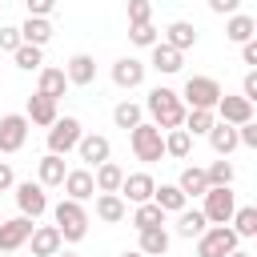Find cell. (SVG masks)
Listing matches in <instances>:
<instances>
[{
  "mask_svg": "<svg viewBox=\"0 0 257 257\" xmlns=\"http://www.w3.org/2000/svg\"><path fill=\"white\" fill-rule=\"evenodd\" d=\"M16 185V173H12V165L8 161H0V193H8Z\"/></svg>",
  "mask_w": 257,
  "mask_h": 257,
  "instance_id": "45",
  "label": "cell"
},
{
  "mask_svg": "<svg viewBox=\"0 0 257 257\" xmlns=\"http://www.w3.org/2000/svg\"><path fill=\"white\" fill-rule=\"evenodd\" d=\"M16 189V209H20V217H44L48 213V193H44V185L40 181H20V185H12Z\"/></svg>",
  "mask_w": 257,
  "mask_h": 257,
  "instance_id": "7",
  "label": "cell"
},
{
  "mask_svg": "<svg viewBox=\"0 0 257 257\" xmlns=\"http://www.w3.org/2000/svg\"><path fill=\"white\" fill-rule=\"evenodd\" d=\"M189 153H193V137H189L185 128H169V133H165V157L185 161Z\"/></svg>",
  "mask_w": 257,
  "mask_h": 257,
  "instance_id": "32",
  "label": "cell"
},
{
  "mask_svg": "<svg viewBox=\"0 0 257 257\" xmlns=\"http://www.w3.org/2000/svg\"><path fill=\"white\" fill-rule=\"evenodd\" d=\"M32 217H8V221H0V253H16L28 237H32Z\"/></svg>",
  "mask_w": 257,
  "mask_h": 257,
  "instance_id": "11",
  "label": "cell"
},
{
  "mask_svg": "<svg viewBox=\"0 0 257 257\" xmlns=\"http://www.w3.org/2000/svg\"><path fill=\"white\" fill-rule=\"evenodd\" d=\"M24 116H28V124H40V128H48L60 112H56V100H48V96H40V92H32L28 96V108H24Z\"/></svg>",
  "mask_w": 257,
  "mask_h": 257,
  "instance_id": "20",
  "label": "cell"
},
{
  "mask_svg": "<svg viewBox=\"0 0 257 257\" xmlns=\"http://www.w3.org/2000/svg\"><path fill=\"white\" fill-rule=\"evenodd\" d=\"M205 229H209V221H205V213H201V209H181V213H177V237L197 241Z\"/></svg>",
  "mask_w": 257,
  "mask_h": 257,
  "instance_id": "29",
  "label": "cell"
},
{
  "mask_svg": "<svg viewBox=\"0 0 257 257\" xmlns=\"http://www.w3.org/2000/svg\"><path fill=\"white\" fill-rule=\"evenodd\" d=\"M229 257H253V253H245V249H233V253H229Z\"/></svg>",
  "mask_w": 257,
  "mask_h": 257,
  "instance_id": "49",
  "label": "cell"
},
{
  "mask_svg": "<svg viewBox=\"0 0 257 257\" xmlns=\"http://www.w3.org/2000/svg\"><path fill=\"white\" fill-rule=\"evenodd\" d=\"M24 8H28V16H48L56 8V0H24Z\"/></svg>",
  "mask_w": 257,
  "mask_h": 257,
  "instance_id": "44",
  "label": "cell"
},
{
  "mask_svg": "<svg viewBox=\"0 0 257 257\" xmlns=\"http://www.w3.org/2000/svg\"><path fill=\"white\" fill-rule=\"evenodd\" d=\"M253 32H257V20H253L249 12H233V16L225 20V36H229L233 44H245V40H253Z\"/></svg>",
  "mask_w": 257,
  "mask_h": 257,
  "instance_id": "27",
  "label": "cell"
},
{
  "mask_svg": "<svg viewBox=\"0 0 257 257\" xmlns=\"http://www.w3.org/2000/svg\"><path fill=\"white\" fill-rule=\"evenodd\" d=\"M120 181H124V169H120L116 161H104V165H96V173H92L96 193H120Z\"/></svg>",
  "mask_w": 257,
  "mask_h": 257,
  "instance_id": "26",
  "label": "cell"
},
{
  "mask_svg": "<svg viewBox=\"0 0 257 257\" xmlns=\"http://www.w3.org/2000/svg\"><path fill=\"white\" fill-rule=\"evenodd\" d=\"M64 76H68V84H92L96 80V60L88 56V52H76V56H68V64H64Z\"/></svg>",
  "mask_w": 257,
  "mask_h": 257,
  "instance_id": "18",
  "label": "cell"
},
{
  "mask_svg": "<svg viewBox=\"0 0 257 257\" xmlns=\"http://www.w3.org/2000/svg\"><path fill=\"white\" fill-rule=\"evenodd\" d=\"M84 137V128H80V120L76 116H56L52 124H48V153H56V157H64V153H72L76 149V141Z\"/></svg>",
  "mask_w": 257,
  "mask_h": 257,
  "instance_id": "6",
  "label": "cell"
},
{
  "mask_svg": "<svg viewBox=\"0 0 257 257\" xmlns=\"http://www.w3.org/2000/svg\"><path fill=\"white\" fill-rule=\"evenodd\" d=\"M56 257H76V253H56Z\"/></svg>",
  "mask_w": 257,
  "mask_h": 257,
  "instance_id": "50",
  "label": "cell"
},
{
  "mask_svg": "<svg viewBox=\"0 0 257 257\" xmlns=\"http://www.w3.org/2000/svg\"><path fill=\"white\" fill-rule=\"evenodd\" d=\"M221 92L225 88L213 76H189L185 88H181V100H185V108H213L221 100Z\"/></svg>",
  "mask_w": 257,
  "mask_h": 257,
  "instance_id": "5",
  "label": "cell"
},
{
  "mask_svg": "<svg viewBox=\"0 0 257 257\" xmlns=\"http://www.w3.org/2000/svg\"><path fill=\"white\" fill-rule=\"evenodd\" d=\"M153 189H157V181L149 177V173H124V181H120V201L128 205H145V201H153Z\"/></svg>",
  "mask_w": 257,
  "mask_h": 257,
  "instance_id": "12",
  "label": "cell"
},
{
  "mask_svg": "<svg viewBox=\"0 0 257 257\" xmlns=\"http://www.w3.org/2000/svg\"><path fill=\"white\" fill-rule=\"evenodd\" d=\"M161 44H169V48H177L181 56L189 52V48H197V28L189 24V20H173L169 28H165V40Z\"/></svg>",
  "mask_w": 257,
  "mask_h": 257,
  "instance_id": "17",
  "label": "cell"
},
{
  "mask_svg": "<svg viewBox=\"0 0 257 257\" xmlns=\"http://www.w3.org/2000/svg\"><path fill=\"white\" fill-rule=\"evenodd\" d=\"M96 217L104 225H120L128 217V205L120 201V193H96Z\"/></svg>",
  "mask_w": 257,
  "mask_h": 257,
  "instance_id": "21",
  "label": "cell"
},
{
  "mask_svg": "<svg viewBox=\"0 0 257 257\" xmlns=\"http://www.w3.org/2000/svg\"><path fill=\"white\" fill-rule=\"evenodd\" d=\"M12 56H16V68H24V72H40V64H44V60H40V48H36V44H20V48H16Z\"/></svg>",
  "mask_w": 257,
  "mask_h": 257,
  "instance_id": "38",
  "label": "cell"
},
{
  "mask_svg": "<svg viewBox=\"0 0 257 257\" xmlns=\"http://www.w3.org/2000/svg\"><path fill=\"white\" fill-rule=\"evenodd\" d=\"M185 201H189V197H185L177 185H157V189H153V205H157L161 213H181Z\"/></svg>",
  "mask_w": 257,
  "mask_h": 257,
  "instance_id": "30",
  "label": "cell"
},
{
  "mask_svg": "<svg viewBox=\"0 0 257 257\" xmlns=\"http://www.w3.org/2000/svg\"><path fill=\"white\" fill-rule=\"evenodd\" d=\"M169 245H173V241H169V233H165V229H145L137 249H141L145 257H165V253H169Z\"/></svg>",
  "mask_w": 257,
  "mask_h": 257,
  "instance_id": "35",
  "label": "cell"
},
{
  "mask_svg": "<svg viewBox=\"0 0 257 257\" xmlns=\"http://www.w3.org/2000/svg\"><path fill=\"white\" fill-rule=\"evenodd\" d=\"M233 177H237V169L229 165V157H221V161H213V165L205 169L209 189H229V185H233Z\"/></svg>",
  "mask_w": 257,
  "mask_h": 257,
  "instance_id": "36",
  "label": "cell"
},
{
  "mask_svg": "<svg viewBox=\"0 0 257 257\" xmlns=\"http://www.w3.org/2000/svg\"><path fill=\"white\" fill-rule=\"evenodd\" d=\"M237 145H245V149H257V120H249V124H237Z\"/></svg>",
  "mask_w": 257,
  "mask_h": 257,
  "instance_id": "41",
  "label": "cell"
},
{
  "mask_svg": "<svg viewBox=\"0 0 257 257\" xmlns=\"http://www.w3.org/2000/svg\"><path fill=\"white\" fill-rule=\"evenodd\" d=\"M112 120H116V128H137V124H141V104L120 100V104L112 108Z\"/></svg>",
  "mask_w": 257,
  "mask_h": 257,
  "instance_id": "37",
  "label": "cell"
},
{
  "mask_svg": "<svg viewBox=\"0 0 257 257\" xmlns=\"http://www.w3.org/2000/svg\"><path fill=\"white\" fill-rule=\"evenodd\" d=\"M209 8H213V12H225V16H233V12L241 8V0H209Z\"/></svg>",
  "mask_w": 257,
  "mask_h": 257,
  "instance_id": "47",
  "label": "cell"
},
{
  "mask_svg": "<svg viewBox=\"0 0 257 257\" xmlns=\"http://www.w3.org/2000/svg\"><path fill=\"white\" fill-rule=\"evenodd\" d=\"M32 257H56L60 253V233H56V225H32Z\"/></svg>",
  "mask_w": 257,
  "mask_h": 257,
  "instance_id": "16",
  "label": "cell"
},
{
  "mask_svg": "<svg viewBox=\"0 0 257 257\" xmlns=\"http://www.w3.org/2000/svg\"><path fill=\"white\" fill-rule=\"evenodd\" d=\"M133 225H137V233H145V229H165V213H161L153 201H145V205L133 209Z\"/></svg>",
  "mask_w": 257,
  "mask_h": 257,
  "instance_id": "33",
  "label": "cell"
},
{
  "mask_svg": "<svg viewBox=\"0 0 257 257\" xmlns=\"http://www.w3.org/2000/svg\"><path fill=\"white\" fill-rule=\"evenodd\" d=\"M76 153H80L84 165H104L108 153H112V145H108V137H100V133H84V137L76 141Z\"/></svg>",
  "mask_w": 257,
  "mask_h": 257,
  "instance_id": "15",
  "label": "cell"
},
{
  "mask_svg": "<svg viewBox=\"0 0 257 257\" xmlns=\"http://www.w3.org/2000/svg\"><path fill=\"white\" fill-rule=\"evenodd\" d=\"M145 68H149V64H141L137 56H120V60L112 64V84H116V88H141V84H145Z\"/></svg>",
  "mask_w": 257,
  "mask_h": 257,
  "instance_id": "14",
  "label": "cell"
},
{
  "mask_svg": "<svg viewBox=\"0 0 257 257\" xmlns=\"http://www.w3.org/2000/svg\"><path fill=\"white\" fill-rule=\"evenodd\" d=\"M177 189H181L185 197H205V193H209L205 169H197V165H185V169H181V177H177Z\"/></svg>",
  "mask_w": 257,
  "mask_h": 257,
  "instance_id": "28",
  "label": "cell"
},
{
  "mask_svg": "<svg viewBox=\"0 0 257 257\" xmlns=\"http://www.w3.org/2000/svg\"><path fill=\"white\" fill-rule=\"evenodd\" d=\"M128 40H133L137 48H153L161 36H157V28H153V20H149V24H128Z\"/></svg>",
  "mask_w": 257,
  "mask_h": 257,
  "instance_id": "39",
  "label": "cell"
},
{
  "mask_svg": "<svg viewBox=\"0 0 257 257\" xmlns=\"http://www.w3.org/2000/svg\"><path fill=\"white\" fill-rule=\"evenodd\" d=\"M52 217H56V233H60V241H68V245H76V241H84V233H88V209L80 205V201H60L56 209H52Z\"/></svg>",
  "mask_w": 257,
  "mask_h": 257,
  "instance_id": "2",
  "label": "cell"
},
{
  "mask_svg": "<svg viewBox=\"0 0 257 257\" xmlns=\"http://www.w3.org/2000/svg\"><path fill=\"white\" fill-rule=\"evenodd\" d=\"M233 249H241V237L229 225H209L197 237V257H229Z\"/></svg>",
  "mask_w": 257,
  "mask_h": 257,
  "instance_id": "4",
  "label": "cell"
},
{
  "mask_svg": "<svg viewBox=\"0 0 257 257\" xmlns=\"http://www.w3.org/2000/svg\"><path fill=\"white\" fill-rule=\"evenodd\" d=\"M128 145H133V157L145 161V165H153V161L165 157V133L157 124H149V120H141L137 128H128Z\"/></svg>",
  "mask_w": 257,
  "mask_h": 257,
  "instance_id": "3",
  "label": "cell"
},
{
  "mask_svg": "<svg viewBox=\"0 0 257 257\" xmlns=\"http://www.w3.org/2000/svg\"><path fill=\"white\" fill-rule=\"evenodd\" d=\"M120 257H145V253H141V249H124Z\"/></svg>",
  "mask_w": 257,
  "mask_h": 257,
  "instance_id": "48",
  "label": "cell"
},
{
  "mask_svg": "<svg viewBox=\"0 0 257 257\" xmlns=\"http://www.w3.org/2000/svg\"><path fill=\"white\" fill-rule=\"evenodd\" d=\"M241 96H245L249 104H257V68L245 72V80H241Z\"/></svg>",
  "mask_w": 257,
  "mask_h": 257,
  "instance_id": "43",
  "label": "cell"
},
{
  "mask_svg": "<svg viewBox=\"0 0 257 257\" xmlns=\"http://www.w3.org/2000/svg\"><path fill=\"white\" fill-rule=\"evenodd\" d=\"M241 60H245L249 68H257V40H245V44H241Z\"/></svg>",
  "mask_w": 257,
  "mask_h": 257,
  "instance_id": "46",
  "label": "cell"
},
{
  "mask_svg": "<svg viewBox=\"0 0 257 257\" xmlns=\"http://www.w3.org/2000/svg\"><path fill=\"white\" fill-rule=\"evenodd\" d=\"M153 20V0H128V24H149Z\"/></svg>",
  "mask_w": 257,
  "mask_h": 257,
  "instance_id": "40",
  "label": "cell"
},
{
  "mask_svg": "<svg viewBox=\"0 0 257 257\" xmlns=\"http://www.w3.org/2000/svg\"><path fill=\"white\" fill-rule=\"evenodd\" d=\"M0 257H12V253H0Z\"/></svg>",
  "mask_w": 257,
  "mask_h": 257,
  "instance_id": "51",
  "label": "cell"
},
{
  "mask_svg": "<svg viewBox=\"0 0 257 257\" xmlns=\"http://www.w3.org/2000/svg\"><path fill=\"white\" fill-rule=\"evenodd\" d=\"M64 157H56V153H44L40 161H36V181L44 185V189H52V185H60L64 181Z\"/></svg>",
  "mask_w": 257,
  "mask_h": 257,
  "instance_id": "23",
  "label": "cell"
},
{
  "mask_svg": "<svg viewBox=\"0 0 257 257\" xmlns=\"http://www.w3.org/2000/svg\"><path fill=\"white\" fill-rule=\"evenodd\" d=\"M145 108H149V124H157L161 133H169V128H181L185 124V100H181V92H173V88H165V84H157L153 92H149V100H145Z\"/></svg>",
  "mask_w": 257,
  "mask_h": 257,
  "instance_id": "1",
  "label": "cell"
},
{
  "mask_svg": "<svg viewBox=\"0 0 257 257\" xmlns=\"http://www.w3.org/2000/svg\"><path fill=\"white\" fill-rule=\"evenodd\" d=\"M229 229H233L237 237H257V209H253V205H241V209H233V217H229Z\"/></svg>",
  "mask_w": 257,
  "mask_h": 257,
  "instance_id": "34",
  "label": "cell"
},
{
  "mask_svg": "<svg viewBox=\"0 0 257 257\" xmlns=\"http://www.w3.org/2000/svg\"><path fill=\"white\" fill-rule=\"evenodd\" d=\"M64 88H68L64 68H40V72H36V92H40V96L60 100V96H64Z\"/></svg>",
  "mask_w": 257,
  "mask_h": 257,
  "instance_id": "19",
  "label": "cell"
},
{
  "mask_svg": "<svg viewBox=\"0 0 257 257\" xmlns=\"http://www.w3.org/2000/svg\"><path fill=\"white\" fill-rule=\"evenodd\" d=\"M213 124H217L213 108H189V112H185V124H181V128H185L189 137H205V133H209Z\"/></svg>",
  "mask_w": 257,
  "mask_h": 257,
  "instance_id": "31",
  "label": "cell"
},
{
  "mask_svg": "<svg viewBox=\"0 0 257 257\" xmlns=\"http://www.w3.org/2000/svg\"><path fill=\"white\" fill-rule=\"evenodd\" d=\"M205 137H209V149H213L217 157H229V153L237 149V128H233V124H225V120H217Z\"/></svg>",
  "mask_w": 257,
  "mask_h": 257,
  "instance_id": "25",
  "label": "cell"
},
{
  "mask_svg": "<svg viewBox=\"0 0 257 257\" xmlns=\"http://www.w3.org/2000/svg\"><path fill=\"white\" fill-rule=\"evenodd\" d=\"M24 141H28V116L24 112L0 116V153H20Z\"/></svg>",
  "mask_w": 257,
  "mask_h": 257,
  "instance_id": "9",
  "label": "cell"
},
{
  "mask_svg": "<svg viewBox=\"0 0 257 257\" xmlns=\"http://www.w3.org/2000/svg\"><path fill=\"white\" fill-rule=\"evenodd\" d=\"M149 64L157 68V72H165V76H173V72H181V64H185V56L177 52V48H169V44H153V56H149Z\"/></svg>",
  "mask_w": 257,
  "mask_h": 257,
  "instance_id": "24",
  "label": "cell"
},
{
  "mask_svg": "<svg viewBox=\"0 0 257 257\" xmlns=\"http://www.w3.org/2000/svg\"><path fill=\"white\" fill-rule=\"evenodd\" d=\"M20 40L44 48V44L52 40V20H48V16H28V20L20 24Z\"/></svg>",
  "mask_w": 257,
  "mask_h": 257,
  "instance_id": "22",
  "label": "cell"
},
{
  "mask_svg": "<svg viewBox=\"0 0 257 257\" xmlns=\"http://www.w3.org/2000/svg\"><path fill=\"white\" fill-rule=\"evenodd\" d=\"M213 116L237 128V124H249V120H253V104H249L245 96H229V92H221V100L213 104Z\"/></svg>",
  "mask_w": 257,
  "mask_h": 257,
  "instance_id": "10",
  "label": "cell"
},
{
  "mask_svg": "<svg viewBox=\"0 0 257 257\" xmlns=\"http://www.w3.org/2000/svg\"><path fill=\"white\" fill-rule=\"evenodd\" d=\"M233 209H237V197H233V189H209V193H205V205H201V213H205V221H209V225H229Z\"/></svg>",
  "mask_w": 257,
  "mask_h": 257,
  "instance_id": "8",
  "label": "cell"
},
{
  "mask_svg": "<svg viewBox=\"0 0 257 257\" xmlns=\"http://www.w3.org/2000/svg\"><path fill=\"white\" fill-rule=\"evenodd\" d=\"M60 189L68 193V201H88V197H96V185H92V169H68L64 173V181H60Z\"/></svg>",
  "mask_w": 257,
  "mask_h": 257,
  "instance_id": "13",
  "label": "cell"
},
{
  "mask_svg": "<svg viewBox=\"0 0 257 257\" xmlns=\"http://www.w3.org/2000/svg\"><path fill=\"white\" fill-rule=\"evenodd\" d=\"M20 44V28H0V52H16Z\"/></svg>",
  "mask_w": 257,
  "mask_h": 257,
  "instance_id": "42",
  "label": "cell"
}]
</instances>
